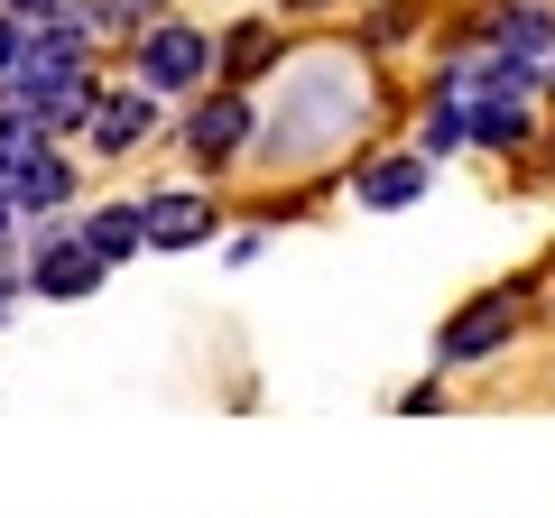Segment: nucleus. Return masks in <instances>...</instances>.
<instances>
[{"label":"nucleus","instance_id":"9b49d317","mask_svg":"<svg viewBox=\"0 0 555 518\" xmlns=\"http://www.w3.org/2000/svg\"><path fill=\"white\" fill-rule=\"evenodd\" d=\"M287 65V38H278V10H250V20L222 28V83H241L250 93L259 75H278Z\"/></svg>","mask_w":555,"mask_h":518},{"label":"nucleus","instance_id":"20e7f679","mask_svg":"<svg viewBox=\"0 0 555 518\" xmlns=\"http://www.w3.org/2000/svg\"><path fill=\"white\" fill-rule=\"evenodd\" d=\"M20 279H28V297H47V306H83V297H102V279H112V269L83 250V222L56 213V222H28Z\"/></svg>","mask_w":555,"mask_h":518},{"label":"nucleus","instance_id":"4468645a","mask_svg":"<svg viewBox=\"0 0 555 518\" xmlns=\"http://www.w3.org/2000/svg\"><path fill=\"white\" fill-rule=\"evenodd\" d=\"M20 56H28V20L0 10V93H10V75H20Z\"/></svg>","mask_w":555,"mask_h":518},{"label":"nucleus","instance_id":"f8f14e48","mask_svg":"<svg viewBox=\"0 0 555 518\" xmlns=\"http://www.w3.org/2000/svg\"><path fill=\"white\" fill-rule=\"evenodd\" d=\"M463 112H473V148H500V158H518V148L537 140V102H509V93H473Z\"/></svg>","mask_w":555,"mask_h":518},{"label":"nucleus","instance_id":"dca6fc26","mask_svg":"<svg viewBox=\"0 0 555 518\" xmlns=\"http://www.w3.org/2000/svg\"><path fill=\"white\" fill-rule=\"evenodd\" d=\"M0 10H10V20H28V28H38V20H56V10H75V0H0Z\"/></svg>","mask_w":555,"mask_h":518},{"label":"nucleus","instance_id":"f03ea898","mask_svg":"<svg viewBox=\"0 0 555 518\" xmlns=\"http://www.w3.org/2000/svg\"><path fill=\"white\" fill-rule=\"evenodd\" d=\"M130 83H149L158 102L214 93V83H222V28L177 20V10H167L158 28H139V38H130Z\"/></svg>","mask_w":555,"mask_h":518},{"label":"nucleus","instance_id":"f3484780","mask_svg":"<svg viewBox=\"0 0 555 518\" xmlns=\"http://www.w3.org/2000/svg\"><path fill=\"white\" fill-rule=\"evenodd\" d=\"M28 297V279H20V259H0V315H10V306Z\"/></svg>","mask_w":555,"mask_h":518},{"label":"nucleus","instance_id":"f257e3e1","mask_svg":"<svg viewBox=\"0 0 555 518\" xmlns=\"http://www.w3.org/2000/svg\"><path fill=\"white\" fill-rule=\"evenodd\" d=\"M371 130V65L361 56H306L278 75V102L259 112V167H315L334 148H352Z\"/></svg>","mask_w":555,"mask_h":518},{"label":"nucleus","instance_id":"a211bd4d","mask_svg":"<svg viewBox=\"0 0 555 518\" xmlns=\"http://www.w3.org/2000/svg\"><path fill=\"white\" fill-rule=\"evenodd\" d=\"M10 250H20V204L0 195V259H10Z\"/></svg>","mask_w":555,"mask_h":518},{"label":"nucleus","instance_id":"2eb2a0df","mask_svg":"<svg viewBox=\"0 0 555 518\" xmlns=\"http://www.w3.org/2000/svg\"><path fill=\"white\" fill-rule=\"evenodd\" d=\"M436 407H444V371L416 379V389H398V417H436Z\"/></svg>","mask_w":555,"mask_h":518},{"label":"nucleus","instance_id":"6e6552de","mask_svg":"<svg viewBox=\"0 0 555 518\" xmlns=\"http://www.w3.org/2000/svg\"><path fill=\"white\" fill-rule=\"evenodd\" d=\"M426 185H436V158L426 148H379V158L352 167V204L361 213H408V204H426Z\"/></svg>","mask_w":555,"mask_h":518},{"label":"nucleus","instance_id":"ddd939ff","mask_svg":"<svg viewBox=\"0 0 555 518\" xmlns=\"http://www.w3.org/2000/svg\"><path fill=\"white\" fill-rule=\"evenodd\" d=\"M416 148H426V158H463V148H473V112H463L454 93H426V120H416Z\"/></svg>","mask_w":555,"mask_h":518},{"label":"nucleus","instance_id":"6ab92c4d","mask_svg":"<svg viewBox=\"0 0 555 518\" xmlns=\"http://www.w3.org/2000/svg\"><path fill=\"white\" fill-rule=\"evenodd\" d=\"M306 10H334V0H278V20H306Z\"/></svg>","mask_w":555,"mask_h":518},{"label":"nucleus","instance_id":"7ed1b4c3","mask_svg":"<svg viewBox=\"0 0 555 518\" xmlns=\"http://www.w3.org/2000/svg\"><path fill=\"white\" fill-rule=\"evenodd\" d=\"M177 148L195 177H222V167H241L259 148V93H241V83H214V93L177 102Z\"/></svg>","mask_w":555,"mask_h":518},{"label":"nucleus","instance_id":"9d476101","mask_svg":"<svg viewBox=\"0 0 555 518\" xmlns=\"http://www.w3.org/2000/svg\"><path fill=\"white\" fill-rule=\"evenodd\" d=\"M83 250L102 259V269H130L139 250H149V213H139V195H112V204H83Z\"/></svg>","mask_w":555,"mask_h":518},{"label":"nucleus","instance_id":"423d86ee","mask_svg":"<svg viewBox=\"0 0 555 518\" xmlns=\"http://www.w3.org/2000/svg\"><path fill=\"white\" fill-rule=\"evenodd\" d=\"M158 130H167V102L149 93V83H102L93 120H83V148H93V158H139Z\"/></svg>","mask_w":555,"mask_h":518},{"label":"nucleus","instance_id":"0eeeda50","mask_svg":"<svg viewBox=\"0 0 555 518\" xmlns=\"http://www.w3.org/2000/svg\"><path fill=\"white\" fill-rule=\"evenodd\" d=\"M139 213H149V250H204V241H222V204L204 185H149Z\"/></svg>","mask_w":555,"mask_h":518},{"label":"nucleus","instance_id":"39448f33","mask_svg":"<svg viewBox=\"0 0 555 518\" xmlns=\"http://www.w3.org/2000/svg\"><path fill=\"white\" fill-rule=\"evenodd\" d=\"M518 334H528V287H481V297H463L454 315H444L436 371H481V361H500Z\"/></svg>","mask_w":555,"mask_h":518},{"label":"nucleus","instance_id":"aec40b11","mask_svg":"<svg viewBox=\"0 0 555 518\" xmlns=\"http://www.w3.org/2000/svg\"><path fill=\"white\" fill-rule=\"evenodd\" d=\"M546 102H555V56H546Z\"/></svg>","mask_w":555,"mask_h":518},{"label":"nucleus","instance_id":"1a4fd4ad","mask_svg":"<svg viewBox=\"0 0 555 518\" xmlns=\"http://www.w3.org/2000/svg\"><path fill=\"white\" fill-rule=\"evenodd\" d=\"M463 47H500L518 65H546L555 56V0H500L481 28H463Z\"/></svg>","mask_w":555,"mask_h":518}]
</instances>
